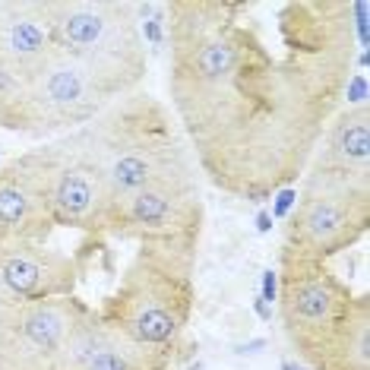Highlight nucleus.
<instances>
[{
	"mask_svg": "<svg viewBox=\"0 0 370 370\" xmlns=\"http://www.w3.org/2000/svg\"><path fill=\"white\" fill-rule=\"evenodd\" d=\"M168 95L216 190L266 203L304 178L345 105L351 0H168Z\"/></svg>",
	"mask_w": 370,
	"mask_h": 370,
	"instance_id": "1",
	"label": "nucleus"
},
{
	"mask_svg": "<svg viewBox=\"0 0 370 370\" xmlns=\"http://www.w3.org/2000/svg\"><path fill=\"white\" fill-rule=\"evenodd\" d=\"M279 319L307 370H370V298L323 260L279 250Z\"/></svg>",
	"mask_w": 370,
	"mask_h": 370,
	"instance_id": "2",
	"label": "nucleus"
},
{
	"mask_svg": "<svg viewBox=\"0 0 370 370\" xmlns=\"http://www.w3.org/2000/svg\"><path fill=\"white\" fill-rule=\"evenodd\" d=\"M73 140L95 161L114 203L149 184L197 178V161L171 108L143 89L114 98Z\"/></svg>",
	"mask_w": 370,
	"mask_h": 370,
	"instance_id": "3",
	"label": "nucleus"
},
{
	"mask_svg": "<svg viewBox=\"0 0 370 370\" xmlns=\"http://www.w3.org/2000/svg\"><path fill=\"white\" fill-rule=\"evenodd\" d=\"M197 253L184 244H136L133 260L95 313L133 345L174 364L197 307Z\"/></svg>",
	"mask_w": 370,
	"mask_h": 370,
	"instance_id": "4",
	"label": "nucleus"
},
{
	"mask_svg": "<svg viewBox=\"0 0 370 370\" xmlns=\"http://www.w3.org/2000/svg\"><path fill=\"white\" fill-rule=\"evenodd\" d=\"M45 13L54 48L89 77L108 105L143 86L149 51L130 0H45Z\"/></svg>",
	"mask_w": 370,
	"mask_h": 370,
	"instance_id": "5",
	"label": "nucleus"
},
{
	"mask_svg": "<svg viewBox=\"0 0 370 370\" xmlns=\"http://www.w3.org/2000/svg\"><path fill=\"white\" fill-rule=\"evenodd\" d=\"M108 108L83 70L54 48L29 77L20 79L13 102L0 114V130L29 140H60L86 124H92Z\"/></svg>",
	"mask_w": 370,
	"mask_h": 370,
	"instance_id": "6",
	"label": "nucleus"
},
{
	"mask_svg": "<svg viewBox=\"0 0 370 370\" xmlns=\"http://www.w3.org/2000/svg\"><path fill=\"white\" fill-rule=\"evenodd\" d=\"M370 228V184L304 171L291 216L285 218V250L329 263L351 250Z\"/></svg>",
	"mask_w": 370,
	"mask_h": 370,
	"instance_id": "7",
	"label": "nucleus"
},
{
	"mask_svg": "<svg viewBox=\"0 0 370 370\" xmlns=\"http://www.w3.org/2000/svg\"><path fill=\"white\" fill-rule=\"evenodd\" d=\"M206 206L197 178L149 184L114 203L111 234L133 244H184L199 247Z\"/></svg>",
	"mask_w": 370,
	"mask_h": 370,
	"instance_id": "8",
	"label": "nucleus"
},
{
	"mask_svg": "<svg viewBox=\"0 0 370 370\" xmlns=\"http://www.w3.org/2000/svg\"><path fill=\"white\" fill-rule=\"evenodd\" d=\"M89 313L73 298L0 300V370H54L67 336Z\"/></svg>",
	"mask_w": 370,
	"mask_h": 370,
	"instance_id": "9",
	"label": "nucleus"
},
{
	"mask_svg": "<svg viewBox=\"0 0 370 370\" xmlns=\"http://www.w3.org/2000/svg\"><path fill=\"white\" fill-rule=\"evenodd\" d=\"M54 171H58L54 140L0 165V244L51 237Z\"/></svg>",
	"mask_w": 370,
	"mask_h": 370,
	"instance_id": "10",
	"label": "nucleus"
},
{
	"mask_svg": "<svg viewBox=\"0 0 370 370\" xmlns=\"http://www.w3.org/2000/svg\"><path fill=\"white\" fill-rule=\"evenodd\" d=\"M54 146H58V171H54V187H51L54 231L73 228L83 231L92 244H105V237L111 234L114 199H111L102 171L79 149L73 133L54 140Z\"/></svg>",
	"mask_w": 370,
	"mask_h": 370,
	"instance_id": "11",
	"label": "nucleus"
},
{
	"mask_svg": "<svg viewBox=\"0 0 370 370\" xmlns=\"http://www.w3.org/2000/svg\"><path fill=\"white\" fill-rule=\"evenodd\" d=\"M92 250L67 253L48 241L0 244V300L73 298Z\"/></svg>",
	"mask_w": 370,
	"mask_h": 370,
	"instance_id": "12",
	"label": "nucleus"
},
{
	"mask_svg": "<svg viewBox=\"0 0 370 370\" xmlns=\"http://www.w3.org/2000/svg\"><path fill=\"white\" fill-rule=\"evenodd\" d=\"M174 361L165 355L133 345L117 329H111L95 307H89L77 329L67 336L54 370H171Z\"/></svg>",
	"mask_w": 370,
	"mask_h": 370,
	"instance_id": "13",
	"label": "nucleus"
},
{
	"mask_svg": "<svg viewBox=\"0 0 370 370\" xmlns=\"http://www.w3.org/2000/svg\"><path fill=\"white\" fill-rule=\"evenodd\" d=\"M307 171L370 184V105H342L326 124Z\"/></svg>",
	"mask_w": 370,
	"mask_h": 370,
	"instance_id": "14",
	"label": "nucleus"
},
{
	"mask_svg": "<svg viewBox=\"0 0 370 370\" xmlns=\"http://www.w3.org/2000/svg\"><path fill=\"white\" fill-rule=\"evenodd\" d=\"M51 51L45 0H0V64L22 79Z\"/></svg>",
	"mask_w": 370,
	"mask_h": 370,
	"instance_id": "15",
	"label": "nucleus"
},
{
	"mask_svg": "<svg viewBox=\"0 0 370 370\" xmlns=\"http://www.w3.org/2000/svg\"><path fill=\"white\" fill-rule=\"evenodd\" d=\"M294 199H298V187H282V190H275L272 193V222L275 218H288L291 216V209H294Z\"/></svg>",
	"mask_w": 370,
	"mask_h": 370,
	"instance_id": "16",
	"label": "nucleus"
},
{
	"mask_svg": "<svg viewBox=\"0 0 370 370\" xmlns=\"http://www.w3.org/2000/svg\"><path fill=\"white\" fill-rule=\"evenodd\" d=\"M260 298L266 304H272L279 298V272L275 269H263V282H260Z\"/></svg>",
	"mask_w": 370,
	"mask_h": 370,
	"instance_id": "17",
	"label": "nucleus"
},
{
	"mask_svg": "<svg viewBox=\"0 0 370 370\" xmlns=\"http://www.w3.org/2000/svg\"><path fill=\"white\" fill-rule=\"evenodd\" d=\"M253 310H256V317H260V319H272V304H266L260 294L253 298Z\"/></svg>",
	"mask_w": 370,
	"mask_h": 370,
	"instance_id": "18",
	"label": "nucleus"
},
{
	"mask_svg": "<svg viewBox=\"0 0 370 370\" xmlns=\"http://www.w3.org/2000/svg\"><path fill=\"white\" fill-rule=\"evenodd\" d=\"M256 228H260V234L272 231V216H269L266 209H260V212H256Z\"/></svg>",
	"mask_w": 370,
	"mask_h": 370,
	"instance_id": "19",
	"label": "nucleus"
},
{
	"mask_svg": "<svg viewBox=\"0 0 370 370\" xmlns=\"http://www.w3.org/2000/svg\"><path fill=\"white\" fill-rule=\"evenodd\" d=\"M256 348H266V338H253L247 345H237V355H253Z\"/></svg>",
	"mask_w": 370,
	"mask_h": 370,
	"instance_id": "20",
	"label": "nucleus"
},
{
	"mask_svg": "<svg viewBox=\"0 0 370 370\" xmlns=\"http://www.w3.org/2000/svg\"><path fill=\"white\" fill-rule=\"evenodd\" d=\"M279 367H282V370H307L304 364H300V361H294V357H282V364H279Z\"/></svg>",
	"mask_w": 370,
	"mask_h": 370,
	"instance_id": "21",
	"label": "nucleus"
}]
</instances>
